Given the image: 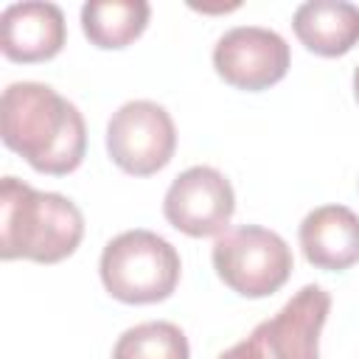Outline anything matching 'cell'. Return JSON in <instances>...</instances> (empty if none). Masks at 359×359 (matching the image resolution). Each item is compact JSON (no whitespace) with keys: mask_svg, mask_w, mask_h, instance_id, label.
<instances>
[{"mask_svg":"<svg viewBox=\"0 0 359 359\" xmlns=\"http://www.w3.org/2000/svg\"><path fill=\"white\" fill-rule=\"evenodd\" d=\"M303 255L311 266L342 272L359 261V216L345 205L314 208L297 230Z\"/></svg>","mask_w":359,"mask_h":359,"instance_id":"10","label":"cell"},{"mask_svg":"<svg viewBox=\"0 0 359 359\" xmlns=\"http://www.w3.org/2000/svg\"><path fill=\"white\" fill-rule=\"evenodd\" d=\"M289 45L280 34L261 25H238L219 36L213 48L216 73L238 90L258 93L278 84L289 70Z\"/></svg>","mask_w":359,"mask_h":359,"instance_id":"7","label":"cell"},{"mask_svg":"<svg viewBox=\"0 0 359 359\" xmlns=\"http://www.w3.org/2000/svg\"><path fill=\"white\" fill-rule=\"evenodd\" d=\"M213 269L241 297H269L292 275L289 244L266 227L241 224L213 241Z\"/></svg>","mask_w":359,"mask_h":359,"instance_id":"4","label":"cell"},{"mask_svg":"<svg viewBox=\"0 0 359 359\" xmlns=\"http://www.w3.org/2000/svg\"><path fill=\"white\" fill-rule=\"evenodd\" d=\"M149 17L146 0H93L81 6V31L95 48L118 50L146 31Z\"/></svg>","mask_w":359,"mask_h":359,"instance_id":"12","label":"cell"},{"mask_svg":"<svg viewBox=\"0 0 359 359\" xmlns=\"http://www.w3.org/2000/svg\"><path fill=\"white\" fill-rule=\"evenodd\" d=\"M236 210L230 180L210 165H191L165 191L163 213L171 227L191 238L219 236L227 230Z\"/></svg>","mask_w":359,"mask_h":359,"instance_id":"6","label":"cell"},{"mask_svg":"<svg viewBox=\"0 0 359 359\" xmlns=\"http://www.w3.org/2000/svg\"><path fill=\"white\" fill-rule=\"evenodd\" d=\"M353 95H356V101H359V67L353 70Z\"/></svg>","mask_w":359,"mask_h":359,"instance_id":"15","label":"cell"},{"mask_svg":"<svg viewBox=\"0 0 359 359\" xmlns=\"http://www.w3.org/2000/svg\"><path fill=\"white\" fill-rule=\"evenodd\" d=\"M0 135L34 171L65 177L87 151V126L79 107L39 81H14L0 98Z\"/></svg>","mask_w":359,"mask_h":359,"instance_id":"1","label":"cell"},{"mask_svg":"<svg viewBox=\"0 0 359 359\" xmlns=\"http://www.w3.org/2000/svg\"><path fill=\"white\" fill-rule=\"evenodd\" d=\"M180 252L151 230H126L107 241L101 252L104 289L129 306L160 303L180 283Z\"/></svg>","mask_w":359,"mask_h":359,"instance_id":"3","label":"cell"},{"mask_svg":"<svg viewBox=\"0 0 359 359\" xmlns=\"http://www.w3.org/2000/svg\"><path fill=\"white\" fill-rule=\"evenodd\" d=\"M174 149V121L165 107L154 101H126L107 123V151L112 163L132 177L157 174L171 163Z\"/></svg>","mask_w":359,"mask_h":359,"instance_id":"5","label":"cell"},{"mask_svg":"<svg viewBox=\"0 0 359 359\" xmlns=\"http://www.w3.org/2000/svg\"><path fill=\"white\" fill-rule=\"evenodd\" d=\"M112 359H191V348L180 325L154 320L126 328L112 348Z\"/></svg>","mask_w":359,"mask_h":359,"instance_id":"13","label":"cell"},{"mask_svg":"<svg viewBox=\"0 0 359 359\" xmlns=\"http://www.w3.org/2000/svg\"><path fill=\"white\" fill-rule=\"evenodd\" d=\"M297 39L317 56H342L359 42V6L345 0H309L294 17Z\"/></svg>","mask_w":359,"mask_h":359,"instance_id":"11","label":"cell"},{"mask_svg":"<svg viewBox=\"0 0 359 359\" xmlns=\"http://www.w3.org/2000/svg\"><path fill=\"white\" fill-rule=\"evenodd\" d=\"M331 311V294L309 283L247 337L261 359H320V334Z\"/></svg>","mask_w":359,"mask_h":359,"instance_id":"8","label":"cell"},{"mask_svg":"<svg viewBox=\"0 0 359 359\" xmlns=\"http://www.w3.org/2000/svg\"><path fill=\"white\" fill-rule=\"evenodd\" d=\"M84 216L62 194L36 191L17 177L0 180V255L59 264L76 252Z\"/></svg>","mask_w":359,"mask_h":359,"instance_id":"2","label":"cell"},{"mask_svg":"<svg viewBox=\"0 0 359 359\" xmlns=\"http://www.w3.org/2000/svg\"><path fill=\"white\" fill-rule=\"evenodd\" d=\"M219 359H261V353L255 351V345L250 339H241L233 348H227L224 353H219Z\"/></svg>","mask_w":359,"mask_h":359,"instance_id":"14","label":"cell"},{"mask_svg":"<svg viewBox=\"0 0 359 359\" xmlns=\"http://www.w3.org/2000/svg\"><path fill=\"white\" fill-rule=\"evenodd\" d=\"M65 14L56 3H11L0 14V50L11 62H48L65 48Z\"/></svg>","mask_w":359,"mask_h":359,"instance_id":"9","label":"cell"}]
</instances>
